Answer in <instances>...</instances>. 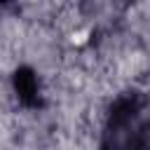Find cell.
Returning <instances> with one entry per match:
<instances>
[{
  "label": "cell",
  "instance_id": "cell-1",
  "mask_svg": "<svg viewBox=\"0 0 150 150\" xmlns=\"http://www.w3.org/2000/svg\"><path fill=\"white\" fill-rule=\"evenodd\" d=\"M98 150H150V91L127 89L110 101Z\"/></svg>",
  "mask_w": 150,
  "mask_h": 150
},
{
  "label": "cell",
  "instance_id": "cell-2",
  "mask_svg": "<svg viewBox=\"0 0 150 150\" xmlns=\"http://www.w3.org/2000/svg\"><path fill=\"white\" fill-rule=\"evenodd\" d=\"M12 89L16 94L19 105L28 110H42L45 108V91L38 73L30 66H19L12 73Z\"/></svg>",
  "mask_w": 150,
  "mask_h": 150
}]
</instances>
